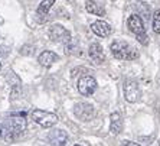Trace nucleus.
<instances>
[{
  "label": "nucleus",
  "instance_id": "1",
  "mask_svg": "<svg viewBox=\"0 0 160 146\" xmlns=\"http://www.w3.org/2000/svg\"><path fill=\"white\" fill-rule=\"evenodd\" d=\"M111 54L116 56L117 60L133 61V60H137L138 58L137 49L126 41H114L112 42L111 44Z\"/></svg>",
  "mask_w": 160,
  "mask_h": 146
},
{
  "label": "nucleus",
  "instance_id": "2",
  "mask_svg": "<svg viewBox=\"0 0 160 146\" xmlns=\"http://www.w3.org/2000/svg\"><path fill=\"white\" fill-rule=\"evenodd\" d=\"M127 26H128L131 34H134L137 36V41L140 42L142 45H147V44H149V38L146 35L144 23H143L142 18L138 15H131L130 18L127 19Z\"/></svg>",
  "mask_w": 160,
  "mask_h": 146
},
{
  "label": "nucleus",
  "instance_id": "3",
  "mask_svg": "<svg viewBox=\"0 0 160 146\" xmlns=\"http://www.w3.org/2000/svg\"><path fill=\"white\" fill-rule=\"evenodd\" d=\"M32 120H33L35 123H38L39 126H42V128L45 129H49L52 128V126H55L56 123H58V116H56L55 113H51V112H45V110H33L32 112Z\"/></svg>",
  "mask_w": 160,
  "mask_h": 146
},
{
  "label": "nucleus",
  "instance_id": "4",
  "mask_svg": "<svg viewBox=\"0 0 160 146\" xmlns=\"http://www.w3.org/2000/svg\"><path fill=\"white\" fill-rule=\"evenodd\" d=\"M4 124H6V128L10 130V133L15 136V138L19 135H22L28 128V122H26V119H25V114H15V116L9 117L8 122Z\"/></svg>",
  "mask_w": 160,
  "mask_h": 146
},
{
  "label": "nucleus",
  "instance_id": "5",
  "mask_svg": "<svg viewBox=\"0 0 160 146\" xmlns=\"http://www.w3.org/2000/svg\"><path fill=\"white\" fill-rule=\"evenodd\" d=\"M97 90V81L94 77L91 75H84L81 78L78 80V91L82 94V96H92Z\"/></svg>",
  "mask_w": 160,
  "mask_h": 146
},
{
  "label": "nucleus",
  "instance_id": "6",
  "mask_svg": "<svg viewBox=\"0 0 160 146\" xmlns=\"http://www.w3.org/2000/svg\"><path fill=\"white\" fill-rule=\"evenodd\" d=\"M49 38L53 42H62L65 45L71 42V34L62 25H52L49 29Z\"/></svg>",
  "mask_w": 160,
  "mask_h": 146
},
{
  "label": "nucleus",
  "instance_id": "7",
  "mask_svg": "<svg viewBox=\"0 0 160 146\" xmlns=\"http://www.w3.org/2000/svg\"><path fill=\"white\" fill-rule=\"evenodd\" d=\"M74 113L75 116L78 117L79 120H82V122H89L95 116L94 107L91 104H88V103H78V104H75Z\"/></svg>",
  "mask_w": 160,
  "mask_h": 146
},
{
  "label": "nucleus",
  "instance_id": "8",
  "mask_svg": "<svg viewBox=\"0 0 160 146\" xmlns=\"http://www.w3.org/2000/svg\"><path fill=\"white\" fill-rule=\"evenodd\" d=\"M124 97L128 103H136V101L140 100L142 97V91H140V87L136 81H127L124 84Z\"/></svg>",
  "mask_w": 160,
  "mask_h": 146
},
{
  "label": "nucleus",
  "instance_id": "9",
  "mask_svg": "<svg viewBox=\"0 0 160 146\" xmlns=\"http://www.w3.org/2000/svg\"><path fill=\"white\" fill-rule=\"evenodd\" d=\"M88 54H89V58L92 60L94 64H102V61L105 60V55H104V51H102V46L98 44V42H94L89 45L88 49Z\"/></svg>",
  "mask_w": 160,
  "mask_h": 146
},
{
  "label": "nucleus",
  "instance_id": "10",
  "mask_svg": "<svg viewBox=\"0 0 160 146\" xmlns=\"http://www.w3.org/2000/svg\"><path fill=\"white\" fill-rule=\"evenodd\" d=\"M91 30H92L97 36L105 38L111 34V26H110L107 22H104V20H95V22L91 23Z\"/></svg>",
  "mask_w": 160,
  "mask_h": 146
},
{
  "label": "nucleus",
  "instance_id": "11",
  "mask_svg": "<svg viewBox=\"0 0 160 146\" xmlns=\"http://www.w3.org/2000/svg\"><path fill=\"white\" fill-rule=\"evenodd\" d=\"M48 139L53 146H63L68 140V135L63 130H61V129H55V130H52L49 133Z\"/></svg>",
  "mask_w": 160,
  "mask_h": 146
},
{
  "label": "nucleus",
  "instance_id": "12",
  "mask_svg": "<svg viewBox=\"0 0 160 146\" xmlns=\"http://www.w3.org/2000/svg\"><path fill=\"white\" fill-rule=\"evenodd\" d=\"M110 120H111L110 132H111L112 135H118L120 132L123 130V117H121V114L118 112L112 113L111 116H110Z\"/></svg>",
  "mask_w": 160,
  "mask_h": 146
},
{
  "label": "nucleus",
  "instance_id": "13",
  "mask_svg": "<svg viewBox=\"0 0 160 146\" xmlns=\"http://www.w3.org/2000/svg\"><path fill=\"white\" fill-rule=\"evenodd\" d=\"M56 60H58V55L52 51H43L38 58V61H39V64L42 67H51L53 62H56Z\"/></svg>",
  "mask_w": 160,
  "mask_h": 146
},
{
  "label": "nucleus",
  "instance_id": "14",
  "mask_svg": "<svg viewBox=\"0 0 160 146\" xmlns=\"http://www.w3.org/2000/svg\"><path fill=\"white\" fill-rule=\"evenodd\" d=\"M85 9L88 13H92V15H95V16H104L105 15V9L102 8V4L97 3L95 0H87Z\"/></svg>",
  "mask_w": 160,
  "mask_h": 146
},
{
  "label": "nucleus",
  "instance_id": "15",
  "mask_svg": "<svg viewBox=\"0 0 160 146\" xmlns=\"http://www.w3.org/2000/svg\"><path fill=\"white\" fill-rule=\"evenodd\" d=\"M53 3H55V0H42V3L39 4V8H38V10H36L38 16H46L48 15V12L51 10V8H52Z\"/></svg>",
  "mask_w": 160,
  "mask_h": 146
},
{
  "label": "nucleus",
  "instance_id": "16",
  "mask_svg": "<svg viewBox=\"0 0 160 146\" xmlns=\"http://www.w3.org/2000/svg\"><path fill=\"white\" fill-rule=\"evenodd\" d=\"M0 139H3V140H6V142H13L15 140V136L10 133V130H9L8 128H6V124H0Z\"/></svg>",
  "mask_w": 160,
  "mask_h": 146
},
{
  "label": "nucleus",
  "instance_id": "17",
  "mask_svg": "<svg viewBox=\"0 0 160 146\" xmlns=\"http://www.w3.org/2000/svg\"><path fill=\"white\" fill-rule=\"evenodd\" d=\"M153 30L156 34H160V9L154 12L153 15Z\"/></svg>",
  "mask_w": 160,
  "mask_h": 146
},
{
  "label": "nucleus",
  "instance_id": "18",
  "mask_svg": "<svg viewBox=\"0 0 160 146\" xmlns=\"http://www.w3.org/2000/svg\"><path fill=\"white\" fill-rule=\"evenodd\" d=\"M121 146H140V145H138V143H136V142H131V140H124Z\"/></svg>",
  "mask_w": 160,
  "mask_h": 146
},
{
  "label": "nucleus",
  "instance_id": "19",
  "mask_svg": "<svg viewBox=\"0 0 160 146\" xmlns=\"http://www.w3.org/2000/svg\"><path fill=\"white\" fill-rule=\"evenodd\" d=\"M0 70H2V62H0Z\"/></svg>",
  "mask_w": 160,
  "mask_h": 146
},
{
  "label": "nucleus",
  "instance_id": "20",
  "mask_svg": "<svg viewBox=\"0 0 160 146\" xmlns=\"http://www.w3.org/2000/svg\"><path fill=\"white\" fill-rule=\"evenodd\" d=\"M74 146H81V145H74Z\"/></svg>",
  "mask_w": 160,
  "mask_h": 146
}]
</instances>
